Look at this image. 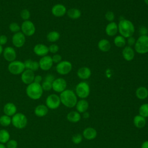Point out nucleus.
<instances>
[{
  "label": "nucleus",
  "mask_w": 148,
  "mask_h": 148,
  "mask_svg": "<svg viewBox=\"0 0 148 148\" xmlns=\"http://www.w3.org/2000/svg\"><path fill=\"white\" fill-rule=\"evenodd\" d=\"M118 31L125 38L132 36L135 32V27L129 20L122 18L118 24Z\"/></svg>",
  "instance_id": "f257e3e1"
},
{
  "label": "nucleus",
  "mask_w": 148,
  "mask_h": 148,
  "mask_svg": "<svg viewBox=\"0 0 148 148\" xmlns=\"http://www.w3.org/2000/svg\"><path fill=\"white\" fill-rule=\"evenodd\" d=\"M61 103L67 108H73L76 106L77 98L76 94L71 90L66 89L60 93Z\"/></svg>",
  "instance_id": "f03ea898"
},
{
  "label": "nucleus",
  "mask_w": 148,
  "mask_h": 148,
  "mask_svg": "<svg viewBox=\"0 0 148 148\" xmlns=\"http://www.w3.org/2000/svg\"><path fill=\"white\" fill-rule=\"evenodd\" d=\"M25 92L27 95L33 100H37L41 98L43 95V90L40 83L32 82L27 85Z\"/></svg>",
  "instance_id": "7ed1b4c3"
},
{
  "label": "nucleus",
  "mask_w": 148,
  "mask_h": 148,
  "mask_svg": "<svg viewBox=\"0 0 148 148\" xmlns=\"http://www.w3.org/2000/svg\"><path fill=\"white\" fill-rule=\"evenodd\" d=\"M135 51L140 54L148 53V36L140 35L134 45Z\"/></svg>",
  "instance_id": "20e7f679"
},
{
  "label": "nucleus",
  "mask_w": 148,
  "mask_h": 148,
  "mask_svg": "<svg viewBox=\"0 0 148 148\" xmlns=\"http://www.w3.org/2000/svg\"><path fill=\"white\" fill-rule=\"evenodd\" d=\"M27 118L23 113H17L12 116V124L16 128L23 129L25 128L27 124Z\"/></svg>",
  "instance_id": "39448f33"
},
{
  "label": "nucleus",
  "mask_w": 148,
  "mask_h": 148,
  "mask_svg": "<svg viewBox=\"0 0 148 148\" xmlns=\"http://www.w3.org/2000/svg\"><path fill=\"white\" fill-rule=\"evenodd\" d=\"M76 95L81 99H85L88 97L90 92V88L88 84L85 82L79 83L75 88Z\"/></svg>",
  "instance_id": "423d86ee"
},
{
  "label": "nucleus",
  "mask_w": 148,
  "mask_h": 148,
  "mask_svg": "<svg viewBox=\"0 0 148 148\" xmlns=\"http://www.w3.org/2000/svg\"><path fill=\"white\" fill-rule=\"evenodd\" d=\"M8 69L11 74L18 75L21 74L25 68L23 62L18 60H14L9 62L8 66Z\"/></svg>",
  "instance_id": "0eeeda50"
},
{
  "label": "nucleus",
  "mask_w": 148,
  "mask_h": 148,
  "mask_svg": "<svg viewBox=\"0 0 148 148\" xmlns=\"http://www.w3.org/2000/svg\"><path fill=\"white\" fill-rule=\"evenodd\" d=\"M21 32L27 36H31L34 35L36 31L35 24L30 20L24 21L21 26Z\"/></svg>",
  "instance_id": "6e6552de"
},
{
  "label": "nucleus",
  "mask_w": 148,
  "mask_h": 148,
  "mask_svg": "<svg viewBox=\"0 0 148 148\" xmlns=\"http://www.w3.org/2000/svg\"><path fill=\"white\" fill-rule=\"evenodd\" d=\"M72 69V63L69 61H61L56 66V70L58 73L61 75H65L70 73Z\"/></svg>",
  "instance_id": "1a4fd4ad"
},
{
  "label": "nucleus",
  "mask_w": 148,
  "mask_h": 148,
  "mask_svg": "<svg viewBox=\"0 0 148 148\" xmlns=\"http://www.w3.org/2000/svg\"><path fill=\"white\" fill-rule=\"evenodd\" d=\"M61 104L60 96L56 94L49 95L46 99V105L50 109H57Z\"/></svg>",
  "instance_id": "9d476101"
},
{
  "label": "nucleus",
  "mask_w": 148,
  "mask_h": 148,
  "mask_svg": "<svg viewBox=\"0 0 148 148\" xmlns=\"http://www.w3.org/2000/svg\"><path fill=\"white\" fill-rule=\"evenodd\" d=\"M38 62L39 68L45 71L50 70L53 65V62L51 57L48 55L42 57V58L39 60Z\"/></svg>",
  "instance_id": "9b49d317"
},
{
  "label": "nucleus",
  "mask_w": 148,
  "mask_h": 148,
  "mask_svg": "<svg viewBox=\"0 0 148 148\" xmlns=\"http://www.w3.org/2000/svg\"><path fill=\"white\" fill-rule=\"evenodd\" d=\"M67 83L66 80L61 77L55 79L52 83V89L57 92H62L66 90Z\"/></svg>",
  "instance_id": "f8f14e48"
},
{
  "label": "nucleus",
  "mask_w": 148,
  "mask_h": 148,
  "mask_svg": "<svg viewBox=\"0 0 148 148\" xmlns=\"http://www.w3.org/2000/svg\"><path fill=\"white\" fill-rule=\"evenodd\" d=\"M12 42L14 47L20 48L25 44V36L21 31L15 33L12 36Z\"/></svg>",
  "instance_id": "ddd939ff"
},
{
  "label": "nucleus",
  "mask_w": 148,
  "mask_h": 148,
  "mask_svg": "<svg viewBox=\"0 0 148 148\" xmlns=\"http://www.w3.org/2000/svg\"><path fill=\"white\" fill-rule=\"evenodd\" d=\"M3 56L5 60L9 62L16 60L17 54L16 51L13 47L8 46L6 47L3 51Z\"/></svg>",
  "instance_id": "4468645a"
},
{
  "label": "nucleus",
  "mask_w": 148,
  "mask_h": 148,
  "mask_svg": "<svg viewBox=\"0 0 148 148\" xmlns=\"http://www.w3.org/2000/svg\"><path fill=\"white\" fill-rule=\"evenodd\" d=\"M35 76L34 72L25 69L21 74V80L23 83L28 85L34 82Z\"/></svg>",
  "instance_id": "2eb2a0df"
},
{
  "label": "nucleus",
  "mask_w": 148,
  "mask_h": 148,
  "mask_svg": "<svg viewBox=\"0 0 148 148\" xmlns=\"http://www.w3.org/2000/svg\"><path fill=\"white\" fill-rule=\"evenodd\" d=\"M52 14L56 17H61L64 16L66 13V7L60 3L54 5L51 10Z\"/></svg>",
  "instance_id": "dca6fc26"
},
{
  "label": "nucleus",
  "mask_w": 148,
  "mask_h": 148,
  "mask_svg": "<svg viewBox=\"0 0 148 148\" xmlns=\"http://www.w3.org/2000/svg\"><path fill=\"white\" fill-rule=\"evenodd\" d=\"M33 51L36 55L40 57L47 56L49 52V47L43 43H38L35 45L34 47Z\"/></svg>",
  "instance_id": "f3484780"
},
{
  "label": "nucleus",
  "mask_w": 148,
  "mask_h": 148,
  "mask_svg": "<svg viewBox=\"0 0 148 148\" xmlns=\"http://www.w3.org/2000/svg\"><path fill=\"white\" fill-rule=\"evenodd\" d=\"M3 112L5 114L9 116H13L16 113L17 107L12 102L6 103L3 108Z\"/></svg>",
  "instance_id": "a211bd4d"
},
{
  "label": "nucleus",
  "mask_w": 148,
  "mask_h": 148,
  "mask_svg": "<svg viewBox=\"0 0 148 148\" xmlns=\"http://www.w3.org/2000/svg\"><path fill=\"white\" fill-rule=\"evenodd\" d=\"M122 56L124 59L127 61L132 60L135 57V52L134 49L129 46H125L122 51Z\"/></svg>",
  "instance_id": "6ab92c4d"
},
{
  "label": "nucleus",
  "mask_w": 148,
  "mask_h": 148,
  "mask_svg": "<svg viewBox=\"0 0 148 148\" xmlns=\"http://www.w3.org/2000/svg\"><path fill=\"white\" fill-rule=\"evenodd\" d=\"M105 32L109 36H113L118 32V25L114 21L109 23L105 28Z\"/></svg>",
  "instance_id": "aec40b11"
},
{
  "label": "nucleus",
  "mask_w": 148,
  "mask_h": 148,
  "mask_svg": "<svg viewBox=\"0 0 148 148\" xmlns=\"http://www.w3.org/2000/svg\"><path fill=\"white\" fill-rule=\"evenodd\" d=\"M97 135V132L92 127H87L83 131V137L87 140H93Z\"/></svg>",
  "instance_id": "412c9836"
},
{
  "label": "nucleus",
  "mask_w": 148,
  "mask_h": 148,
  "mask_svg": "<svg viewBox=\"0 0 148 148\" xmlns=\"http://www.w3.org/2000/svg\"><path fill=\"white\" fill-rule=\"evenodd\" d=\"M77 76L81 79H87L91 75V71L88 67L83 66L79 68L77 72Z\"/></svg>",
  "instance_id": "4be33fe9"
},
{
  "label": "nucleus",
  "mask_w": 148,
  "mask_h": 148,
  "mask_svg": "<svg viewBox=\"0 0 148 148\" xmlns=\"http://www.w3.org/2000/svg\"><path fill=\"white\" fill-rule=\"evenodd\" d=\"M49 108L45 105H39L35 108L34 113L37 117H42L45 116L48 112Z\"/></svg>",
  "instance_id": "5701e85b"
},
{
  "label": "nucleus",
  "mask_w": 148,
  "mask_h": 148,
  "mask_svg": "<svg viewBox=\"0 0 148 148\" xmlns=\"http://www.w3.org/2000/svg\"><path fill=\"white\" fill-rule=\"evenodd\" d=\"M25 68L31 70L33 72L36 71L39 68V62L36 61H34L30 59L27 60L24 62Z\"/></svg>",
  "instance_id": "b1692460"
},
{
  "label": "nucleus",
  "mask_w": 148,
  "mask_h": 148,
  "mask_svg": "<svg viewBox=\"0 0 148 148\" xmlns=\"http://www.w3.org/2000/svg\"><path fill=\"white\" fill-rule=\"evenodd\" d=\"M76 108L79 113H83L86 112L88 108V102L86 99H82L77 102Z\"/></svg>",
  "instance_id": "393cba45"
},
{
  "label": "nucleus",
  "mask_w": 148,
  "mask_h": 148,
  "mask_svg": "<svg viewBox=\"0 0 148 148\" xmlns=\"http://www.w3.org/2000/svg\"><path fill=\"white\" fill-rule=\"evenodd\" d=\"M98 47L101 51L107 52L110 49L111 45L108 39H102L98 43Z\"/></svg>",
  "instance_id": "a878e982"
},
{
  "label": "nucleus",
  "mask_w": 148,
  "mask_h": 148,
  "mask_svg": "<svg viewBox=\"0 0 148 148\" xmlns=\"http://www.w3.org/2000/svg\"><path fill=\"white\" fill-rule=\"evenodd\" d=\"M135 94L138 99L142 100L145 99L148 97V90L145 87H139L136 89Z\"/></svg>",
  "instance_id": "bb28decb"
},
{
  "label": "nucleus",
  "mask_w": 148,
  "mask_h": 148,
  "mask_svg": "<svg viewBox=\"0 0 148 148\" xmlns=\"http://www.w3.org/2000/svg\"><path fill=\"white\" fill-rule=\"evenodd\" d=\"M133 122H134V125L138 128H142L144 127L146 123L145 118L139 114L136 115L134 117Z\"/></svg>",
  "instance_id": "cd10ccee"
},
{
  "label": "nucleus",
  "mask_w": 148,
  "mask_h": 148,
  "mask_svg": "<svg viewBox=\"0 0 148 148\" xmlns=\"http://www.w3.org/2000/svg\"><path fill=\"white\" fill-rule=\"evenodd\" d=\"M66 119L69 121L71 123H77L80 121L81 116L78 112L72 111L67 114Z\"/></svg>",
  "instance_id": "c85d7f7f"
},
{
  "label": "nucleus",
  "mask_w": 148,
  "mask_h": 148,
  "mask_svg": "<svg viewBox=\"0 0 148 148\" xmlns=\"http://www.w3.org/2000/svg\"><path fill=\"white\" fill-rule=\"evenodd\" d=\"M67 16L72 19H77L80 17L82 15L81 11L76 8H71L67 10Z\"/></svg>",
  "instance_id": "c756f323"
},
{
  "label": "nucleus",
  "mask_w": 148,
  "mask_h": 148,
  "mask_svg": "<svg viewBox=\"0 0 148 148\" xmlns=\"http://www.w3.org/2000/svg\"><path fill=\"white\" fill-rule=\"evenodd\" d=\"M60 38V34L56 31H52L49 32L46 35V39L49 42H56Z\"/></svg>",
  "instance_id": "7c9ffc66"
},
{
  "label": "nucleus",
  "mask_w": 148,
  "mask_h": 148,
  "mask_svg": "<svg viewBox=\"0 0 148 148\" xmlns=\"http://www.w3.org/2000/svg\"><path fill=\"white\" fill-rule=\"evenodd\" d=\"M9 132L4 129L0 130V143H6L10 139Z\"/></svg>",
  "instance_id": "2f4dec72"
},
{
  "label": "nucleus",
  "mask_w": 148,
  "mask_h": 148,
  "mask_svg": "<svg viewBox=\"0 0 148 148\" xmlns=\"http://www.w3.org/2000/svg\"><path fill=\"white\" fill-rule=\"evenodd\" d=\"M114 44L118 47H123L126 44V40L121 35H117L114 39Z\"/></svg>",
  "instance_id": "473e14b6"
},
{
  "label": "nucleus",
  "mask_w": 148,
  "mask_h": 148,
  "mask_svg": "<svg viewBox=\"0 0 148 148\" xmlns=\"http://www.w3.org/2000/svg\"><path fill=\"white\" fill-rule=\"evenodd\" d=\"M12 123V119L10 116L6 114L2 115L0 117V125L3 127H8Z\"/></svg>",
  "instance_id": "72a5a7b5"
},
{
  "label": "nucleus",
  "mask_w": 148,
  "mask_h": 148,
  "mask_svg": "<svg viewBox=\"0 0 148 148\" xmlns=\"http://www.w3.org/2000/svg\"><path fill=\"white\" fill-rule=\"evenodd\" d=\"M139 115L146 118L148 117V103L142 104L139 109Z\"/></svg>",
  "instance_id": "f704fd0d"
},
{
  "label": "nucleus",
  "mask_w": 148,
  "mask_h": 148,
  "mask_svg": "<svg viewBox=\"0 0 148 148\" xmlns=\"http://www.w3.org/2000/svg\"><path fill=\"white\" fill-rule=\"evenodd\" d=\"M9 30L12 32H13L14 34L20 32L21 31L20 26L18 25V23L15 22L11 23L9 25Z\"/></svg>",
  "instance_id": "c9c22d12"
},
{
  "label": "nucleus",
  "mask_w": 148,
  "mask_h": 148,
  "mask_svg": "<svg viewBox=\"0 0 148 148\" xmlns=\"http://www.w3.org/2000/svg\"><path fill=\"white\" fill-rule=\"evenodd\" d=\"M30 16H31V13L28 9H23L20 12V17L24 21L28 20L29 18H30Z\"/></svg>",
  "instance_id": "e433bc0d"
},
{
  "label": "nucleus",
  "mask_w": 148,
  "mask_h": 148,
  "mask_svg": "<svg viewBox=\"0 0 148 148\" xmlns=\"http://www.w3.org/2000/svg\"><path fill=\"white\" fill-rule=\"evenodd\" d=\"M42 87L43 91H50L52 89V83H50L47 81H44L42 82Z\"/></svg>",
  "instance_id": "4c0bfd02"
},
{
  "label": "nucleus",
  "mask_w": 148,
  "mask_h": 148,
  "mask_svg": "<svg viewBox=\"0 0 148 148\" xmlns=\"http://www.w3.org/2000/svg\"><path fill=\"white\" fill-rule=\"evenodd\" d=\"M82 136L80 134H77L74 135L72 138V141L73 143L78 145L82 141Z\"/></svg>",
  "instance_id": "58836bf2"
},
{
  "label": "nucleus",
  "mask_w": 148,
  "mask_h": 148,
  "mask_svg": "<svg viewBox=\"0 0 148 148\" xmlns=\"http://www.w3.org/2000/svg\"><path fill=\"white\" fill-rule=\"evenodd\" d=\"M105 18L109 22H112L114 19V14L112 11H108L105 13Z\"/></svg>",
  "instance_id": "ea45409f"
},
{
  "label": "nucleus",
  "mask_w": 148,
  "mask_h": 148,
  "mask_svg": "<svg viewBox=\"0 0 148 148\" xmlns=\"http://www.w3.org/2000/svg\"><path fill=\"white\" fill-rule=\"evenodd\" d=\"M49 52L53 54H56L59 50V46L56 44H51L49 47Z\"/></svg>",
  "instance_id": "a19ab883"
},
{
  "label": "nucleus",
  "mask_w": 148,
  "mask_h": 148,
  "mask_svg": "<svg viewBox=\"0 0 148 148\" xmlns=\"http://www.w3.org/2000/svg\"><path fill=\"white\" fill-rule=\"evenodd\" d=\"M6 148H17V142L14 139H10L6 143Z\"/></svg>",
  "instance_id": "79ce46f5"
},
{
  "label": "nucleus",
  "mask_w": 148,
  "mask_h": 148,
  "mask_svg": "<svg viewBox=\"0 0 148 148\" xmlns=\"http://www.w3.org/2000/svg\"><path fill=\"white\" fill-rule=\"evenodd\" d=\"M51 58H52L53 63H55L57 64L62 61V57L61 55H60L58 54H54L51 57Z\"/></svg>",
  "instance_id": "37998d69"
},
{
  "label": "nucleus",
  "mask_w": 148,
  "mask_h": 148,
  "mask_svg": "<svg viewBox=\"0 0 148 148\" xmlns=\"http://www.w3.org/2000/svg\"><path fill=\"white\" fill-rule=\"evenodd\" d=\"M139 32L140 35H147L148 34V29L146 27L142 26L139 29Z\"/></svg>",
  "instance_id": "c03bdc74"
},
{
  "label": "nucleus",
  "mask_w": 148,
  "mask_h": 148,
  "mask_svg": "<svg viewBox=\"0 0 148 148\" xmlns=\"http://www.w3.org/2000/svg\"><path fill=\"white\" fill-rule=\"evenodd\" d=\"M8 37L5 35H0V45L3 46L7 43L8 42Z\"/></svg>",
  "instance_id": "a18cd8bd"
},
{
  "label": "nucleus",
  "mask_w": 148,
  "mask_h": 148,
  "mask_svg": "<svg viewBox=\"0 0 148 148\" xmlns=\"http://www.w3.org/2000/svg\"><path fill=\"white\" fill-rule=\"evenodd\" d=\"M135 42H136V39L134 37H133L132 36H130L129 38H128V39H127V43L128 45L129 46L131 47L134 45H135Z\"/></svg>",
  "instance_id": "49530a36"
},
{
  "label": "nucleus",
  "mask_w": 148,
  "mask_h": 148,
  "mask_svg": "<svg viewBox=\"0 0 148 148\" xmlns=\"http://www.w3.org/2000/svg\"><path fill=\"white\" fill-rule=\"evenodd\" d=\"M54 80H55L54 76L52 74H47V75H46V76L45 77V81H47V82H49L50 83H53V82Z\"/></svg>",
  "instance_id": "de8ad7c7"
},
{
  "label": "nucleus",
  "mask_w": 148,
  "mask_h": 148,
  "mask_svg": "<svg viewBox=\"0 0 148 148\" xmlns=\"http://www.w3.org/2000/svg\"><path fill=\"white\" fill-rule=\"evenodd\" d=\"M42 77L41 75H35V76L34 82H35V83H40V82H42Z\"/></svg>",
  "instance_id": "09e8293b"
},
{
  "label": "nucleus",
  "mask_w": 148,
  "mask_h": 148,
  "mask_svg": "<svg viewBox=\"0 0 148 148\" xmlns=\"http://www.w3.org/2000/svg\"><path fill=\"white\" fill-rule=\"evenodd\" d=\"M141 148H148V140H146L142 143Z\"/></svg>",
  "instance_id": "8fccbe9b"
},
{
  "label": "nucleus",
  "mask_w": 148,
  "mask_h": 148,
  "mask_svg": "<svg viewBox=\"0 0 148 148\" xmlns=\"http://www.w3.org/2000/svg\"><path fill=\"white\" fill-rule=\"evenodd\" d=\"M90 116V114H89V113L87 112H85L83 113V117L84 118V119H87Z\"/></svg>",
  "instance_id": "3c124183"
},
{
  "label": "nucleus",
  "mask_w": 148,
  "mask_h": 148,
  "mask_svg": "<svg viewBox=\"0 0 148 148\" xmlns=\"http://www.w3.org/2000/svg\"><path fill=\"white\" fill-rule=\"evenodd\" d=\"M3 47L2 45H0V55L2 54L3 53Z\"/></svg>",
  "instance_id": "603ef678"
},
{
  "label": "nucleus",
  "mask_w": 148,
  "mask_h": 148,
  "mask_svg": "<svg viewBox=\"0 0 148 148\" xmlns=\"http://www.w3.org/2000/svg\"><path fill=\"white\" fill-rule=\"evenodd\" d=\"M0 148H6V147L3 143H0Z\"/></svg>",
  "instance_id": "864d4df0"
},
{
  "label": "nucleus",
  "mask_w": 148,
  "mask_h": 148,
  "mask_svg": "<svg viewBox=\"0 0 148 148\" xmlns=\"http://www.w3.org/2000/svg\"><path fill=\"white\" fill-rule=\"evenodd\" d=\"M144 2L147 5H148V0H144Z\"/></svg>",
  "instance_id": "5fc2aeb1"
}]
</instances>
